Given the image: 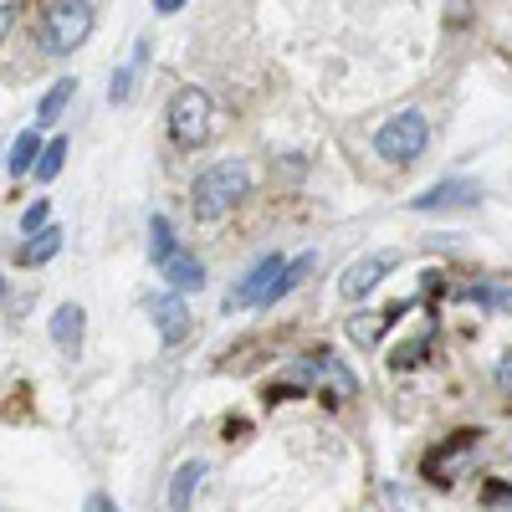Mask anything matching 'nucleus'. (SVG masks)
Listing matches in <instances>:
<instances>
[{
  "mask_svg": "<svg viewBox=\"0 0 512 512\" xmlns=\"http://www.w3.org/2000/svg\"><path fill=\"white\" fill-rule=\"evenodd\" d=\"M72 93H77V77H62V82H52V88L41 93V103H36V123H41V128H47V123H57V118L67 113Z\"/></svg>",
  "mask_w": 512,
  "mask_h": 512,
  "instance_id": "nucleus-14",
  "label": "nucleus"
},
{
  "mask_svg": "<svg viewBox=\"0 0 512 512\" xmlns=\"http://www.w3.org/2000/svg\"><path fill=\"white\" fill-rule=\"evenodd\" d=\"M216 128V103H210L205 88H180L169 98V139L180 149H200Z\"/></svg>",
  "mask_w": 512,
  "mask_h": 512,
  "instance_id": "nucleus-3",
  "label": "nucleus"
},
{
  "mask_svg": "<svg viewBox=\"0 0 512 512\" xmlns=\"http://www.w3.org/2000/svg\"><path fill=\"white\" fill-rule=\"evenodd\" d=\"M82 328H88V313H82L77 303H62L52 313V344H57L62 359H77L82 354Z\"/></svg>",
  "mask_w": 512,
  "mask_h": 512,
  "instance_id": "nucleus-11",
  "label": "nucleus"
},
{
  "mask_svg": "<svg viewBox=\"0 0 512 512\" xmlns=\"http://www.w3.org/2000/svg\"><path fill=\"white\" fill-rule=\"evenodd\" d=\"M497 379H502V384H507V390H512V354H507V359L497 364Z\"/></svg>",
  "mask_w": 512,
  "mask_h": 512,
  "instance_id": "nucleus-26",
  "label": "nucleus"
},
{
  "mask_svg": "<svg viewBox=\"0 0 512 512\" xmlns=\"http://www.w3.org/2000/svg\"><path fill=\"white\" fill-rule=\"evenodd\" d=\"M67 139H47V149H41V159H36V180H57L62 175V164H67Z\"/></svg>",
  "mask_w": 512,
  "mask_h": 512,
  "instance_id": "nucleus-19",
  "label": "nucleus"
},
{
  "mask_svg": "<svg viewBox=\"0 0 512 512\" xmlns=\"http://www.w3.org/2000/svg\"><path fill=\"white\" fill-rule=\"evenodd\" d=\"M149 318H154V328H159L164 344H180V338L190 333V308H185L180 292H159L154 303H149Z\"/></svg>",
  "mask_w": 512,
  "mask_h": 512,
  "instance_id": "nucleus-8",
  "label": "nucleus"
},
{
  "mask_svg": "<svg viewBox=\"0 0 512 512\" xmlns=\"http://www.w3.org/2000/svg\"><path fill=\"white\" fill-rule=\"evenodd\" d=\"M88 31H93V6L88 0H52L47 16H41V26H36V47L47 57H67V52H77L82 41H88Z\"/></svg>",
  "mask_w": 512,
  "mask_h": 512,
  "instance_id": "nucleus-2",
  "label": "nucleus"
},
{
  "mask_svg": "<svg viewBox=\"0 0 512 512\" xmlns=\"http://www.w3.org/2000/svg\"><path fill=\"white\" fill-rule=\"evenodd\" d=\"M287 379H297V384H318V390H333L338 400H354L359 395V374L338 359L333 349H318V354H308L303 364H292V374Z\"/></svg>",
  "mask_w": 512,
  "mask_h": 512,
  "instance_id": "nucleus-5",
  "label": "nucleus"
},
{
  "mask_svg": "<svg viewBox=\"0 0 512 512\" xmlns=\"http://www.w3.org/2000/svg\"><path fill=\"white\" fill-rule=\"evenodd\" d=\"M420 349H425L420 338H415V344H405V349H395V354H390V369H410V364L420 359Z\"/></svg>",
  "mask_w": 512,
  "mask_h": 512,
  "instance_id": "nucleus-23",
  "label": "nucleus"
},
{
  "mask_svg": "<svg viewBox=\"0 0 512 512\" xmlns=\"http://www.w3.org/2000/svg\"><path fill=\"white\" fill-rule=\"evenodd\" d=\"M384 272H390V256H364V262H354L344 277H338V292H344L349 303H364V297L384 282Z\"/></svg>",
  "mask_w": 512,
  "mask_h": 512,
  "instance_id": "nucleus-10",
  "label": "nucleus"
},
{
  "mask_svg": "<svg viewBox=\"0 0 512 512\" xmlns=\"http://www.w3.org/2000/svg\"><path fill=\"white\" fill-rule=\"evenodd\" d=\"M477 200H482V185H472V180H441L425 195H415L410 210H456V205H477Z\"/></svg>",
  "mask_w": 512,
  "mask_h": 512,
  "instance_id": "nucleus-9",
  "label": "nucleus"
},
{
  "mask_svg": "<svg viewBox=\"0 0 512 512\" xmlns=\"http://www.w3.org/2000/svg\"><path fill=\"white\" fill-rule=\"evenodd\" d=\"M472 456H477V436L472 431L451 436V441H441L431 456H425V477H431L436 487H456V477L472 472Z\"/></svg>",
  "mask_w": 512,
  "mask_h": 512,
  "instance_id": "nucleus-6",
  "label": "nucleus"
},
{
  "mask_svg": "<svg viewBox=\"0 0 512 512\" xmlns=\"http://www.w3.org/2000/svg\"><path fill=\"white\" fill-rule=\"evenodd\" d=\"M287 272V262L282 256H262L231 292H226V308L236 313V308H267V297H272V287H277V277Z\"/></svg>",
  "mask_w": 512,
  "mask_h": 512,
  "instance_id": "nucleus-7",
  "label": "nucleus"
},
{
  "mask_svg": "<svg viewBox=\"0 0 512 512\" xmlns=\"http://www.w3.org/2000/svg\"><path fill=\"white\" fill-rule=\"evenodd\" d=\"M47 216H52V205H47V200H36L26 216H21V231H26V236H41V231H47Z\"/></svg>",
  "mask_w": 512,
  "mask_h": 512,
  "instance_id": "nucleus-21",
  "label": "nucleus"
},
{
  "mask_svg": "<svg viewBox=\"0 0 512 512\" xmlns=\"http://www.w3.org/2000/svg\"><path fill=\"white\" fill-rule=\"evenodd\" d=\"M175 251L180 246H175V231H169V216H154L149 221V256H154V262H169Z\"/></svg>",
  "mask_w": 512,
  "mask_h": 512,
  "instance_id": "nucleus-18",
  "label": "nucleus"
},
{
  "mask_svg": "<svg viewBox=\"0 0 512 512\" xmlns=\"http://www.w3.org/2000/svg\"><path fill=\"white\" fill-rule=\"evenodd\" d=\"M11 21H16V11H11V6H0V36L11 31Z\"/></svg>",
  "mask_w": 512,
  "mask_h": 512,
  "instance_id": "nucleus-27",
  "label": "nucleus"
},
{
  "mask_svg": "<svg viewBox=\"0 0 512 512\" xmlns=\"http://www.w3.org/2000/svg\"><path fill=\"white\" fill-rule=\"evenodd\" d=\"M57 251H62V231H57V226H47L41 236H31L16 256H21V267H41V262H52Z\"/></svg>",
  "mask_w": 512,
  "mask_h": 512,
  "instance_id": "nucleus-17",
  "label": "nucleus"
},
{
  "mask_svg": "<svg viewBox=\"0 0 512 512\" xmlns=\"http://www.w3.org/2000/svg\"><path fill=\"white\" fill-rule=\"evenodd\" d=\"M41 149H47V139H41L36 128H26V134L16 139V149H11V159H6V169H11V175H31L36 159H41Z\"/></svg>",
  "mask_w": 512,
  "mask_h": 512,
  "instance_id": "nucleus-16",
  "label": "nucleus"
},
{
  "mask_svg": "<svg viewBox=\"0 0 512 512\" xmlns=\"http://www.w3.org/2000/svg\"><path fill=\"white\" fill-rule=\"evenodd\" d=\"M251 195V164L246 159H221V164H210L205 175H195L190 185V210H195V221H221L231 216V210Z\"/></svg>",
  "mask_w": 512,
  "mask_h": 512,
  "instance_id": "nucleus-1",
  "label": "nucleus"
},
{
  "mask_svg": "<svg viewBox=\"0 0 512 512\" xmlns=\"http://www.w3.org/2000/svg\"><path fill=\"white\" fill-rule=\"evenodd\" d=\"M0 303H6V277H0Z\"/></svg>",
  "mask_w": 512,
  "mask_h": 512,
  "instance_id": "nucleus-28",
  "label": "nucleus"
},
{
  "mask_svg": "<svg viewBox=\"0 0 512 512\" xmlns=\"http://www.w3.org/2000/svg\"><path fill=\"white\" fill-rule=\"evenodd\" d=\"M128 93H134V67H118V77L108 82V98H113V103H123Z\"/></svg>",
  "mask_w": 512,
  "mask_h": 512,
  "instance_id": "nucleus-22",
  "label": "nucleus"
},
{
  "mask_svg": "<svg viewBox=\"0 0 512 512\" xmlns=\"http://www.w3.org/2000/svg\"><path fill=\"white\" fill-rule=\"evenodd\" d=\"M379 328H384V313H354L349 318V338H354V344H374V338H379Z\"/></svg>",
  "mask_w": 512,
  "mask_h": 512,
  "instance_id": "nucleus-20",
  "label": "nucleus"
},
{
  "mask_svg": "<svg viewBox=\"0 0 512 512\" xmlns=\"http://www.w3.org/2000/svg\"><path fill=\"white\" fill-rule=\"evenodd\" d=\"M159 277L169 282V292H200L205 287V262L200 256H190V251H175L169 262H159Z\"/></svg>",
  "mask_w": 512,
  "mask_h": 512,
  "instance_id": "nucleus-12",
  "label": "nucleus"
},
{
  "mask_svg": "<svg viewBox=\"0 0 512 512\" xmlns=\"http://www.w3.org/2000/svg\"><path fill=\"white\" fill-rule=\"evenodd\" d=\"M180 6H185V0H154V11H159V16H175Z\"/></svg>",
  "mask_w": 512,
  "mask_h": 512,
  "instance_id": "nucleus-25",
  "label": "nucleus"
},
{
  "mask_svg": "<svg viewBox=\"0 0 512 512\" xmlns=\"http://www.w3.org/2000/svg\"><path fill=\"white\" fill-rule=\"evenodd\" d=\"M425 139H431V123H425L420 108H405L395 113L390 123H379V134H374V149L379 159H390V164H415L425 154Z\"/></svg>",
  "mask_w": 512,
  "mask_h": 512,
  "instance_id": "nucleus-4",
  "label": "nucleus"
},
{
  "mask_svg": "<svg viewBox=\"0 0 512 512\" xmlns=\"http://www.w3.org/2000/svg\"><path fill=\"white\" fill-rule=\"evenodd\" d=\"M313 267H318V256H313V251H303V256H292V262H287V272H282V277H277V287H272V297H267V308H277V303H282L287 292H297V287H303Z\"/></svg>",
  "mask_w": 512,
  "mask_h": 512,
  "instance_id": "nucleus-15",
  "label": "nucleus"
},
{
  "mask_svg": "<svg viewBox=\"0 0 512 512\" xmlns=\"http://www.w3.org/2000/svg\"><path fill=\"white\" fill-rule=\"evenodd\" d=\"M205 472H210L205 461H185V466H180L175 482H169V512H190V502H195V492H200Z\"/></svg>",
  "mask_w": 512,
  "mask_h": 512,
  "instance_id": "nucleus-13",
  "label": "nucleus"
},
{
  "mask_svg": "<svg viewBox=\"0 0 512 512\" xmlns=\"http://www.w3.org/2000/svg\"><path fill=\"white\" fill-rule=\"evenodd\" d=\"M88 512H118V502H113L108 492H93V497H88Z\"/></svg>",
  "mask_w": 512,
  "mask_h": 512,
  "instance_id": "nucleus-24",
  "label": "nucleus"
}]
</instances>
